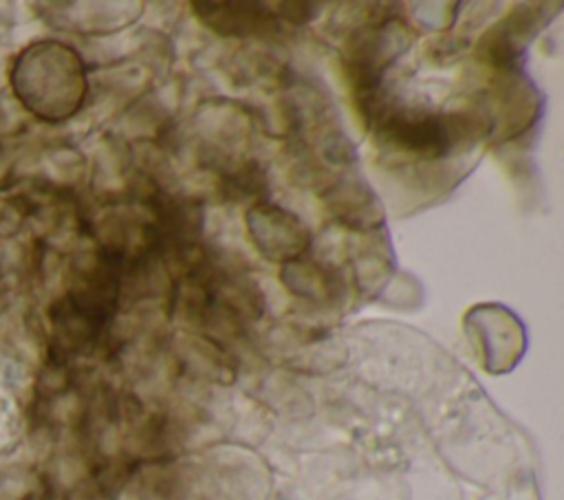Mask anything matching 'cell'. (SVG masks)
<instances>
[{
  "label": "cell",
  "instance_id": "cell-1",
  "mask_svg": "<svg viewBox=\"0 0 564 500\" xmlns=\"http://www.w3.org/2000/svg\"><path fill=\"white\" fill-rule=\"evenodd\" d=\"M359 110L386 152L405 154L408 159L419 161L447 156L476 130L467 115H445L421 106H403L388 99L383 93L359 104Z\"/></svg>",
  "mask_w": 564,
  "mask_h": 500
},
{
  "label": "cell",
  "instance_id": "cell-2",
  "mask_svg": "<svg viewBox=\"0 0 564 500\" xmlns=\"http://www.w3.org/2000/svg\"><path fill=\"white\" fill-rule=\"evenodd\" d=\"M11 84L24 108L46 121L73 117L86 97L82 57L62 42H37L22 51Z\"/></svg>",
  "mask_w": 564,
  "mask_h": 500
},
{
  "label": "cell",
  "instance_id": "cell-3",
  "mask_svg": "<svg viewBox=\"0 0 564 500\" xmlns=\"http://www.w3.org/2000/svg\"><path fill=\"white\" fill-rule=\"evenodd\" d=\"M245 225L251 244L269 262H293L302 258L313 242L308 225L291 209L273 203L251 205L245 214Z\"/></svg>",
  "mask_w": 564,
  "mask_h": 500
},
{
  "label": "cell",
  "instance_id": "cell-4",
  "mask_svg": "<svg viewBox=\"0 0 564 500\" xmlns=\"http://www.w3.org/2000/svg\"><path fill=\"white\" fill-rule=\"evenodd\" d=\"M194 15L214 33L225 37L264 35L280 29L271 4L264 2H192Z\"/></svg>",
  "mask_w": 564,
  "mask_h": 500
},
{
  "label": "cell",
  "instance_id": "cell-5",
  "mask_svg": "<svg viewBox=\"0 0 564 500\" xmlns=\"http://www.w3.org/2000/svg\"><path fill=\"white\" fill-rule=\"evenodd\" d=\"M333 218L355 231H375L383 225V211L370 187L357 176H339L322 194Z\"/></svg>",
  "mask_w": 564,
  "mask_h": 500
},
{
  "label": "cell",
  "instance_id": "cell-6",
  "mask_svg": "<svg viewBox=\"0 0 564 500\" xmlns=\"http://www.w3.org/2000/svg\"><path fill=\"white\" fill-rule=\"evenodd\" d=\"M533 9L535 7H527V11H513L502 22L491 26L478 44V55L494 66H513L522 44L535 33L538 11Z\"/></svg>",
  "mask_w": 564,
  "mask_h": 500
},
{
  "label": "cell",
  "instance_id": "cell-7",
  "mask_svg": "<svg viewBox=\"0 0 564 500\" xmlns=\"http://www.w3.org/2000/svg\"><path fill=\"white\" fill-rule=\"evenodd\" d=\"M280 280L293 295L315 304L335 302L344 291V282L337 275V271L308 258H297L293 262L282 264Z\"/></svg>",
  "mask_w": 564,
  "mask_h": 500
},
{
  "label": "cell",
  "instance_id": "cell-8",
  "mask_svg": "<svg viewBox=\"0 0 564 500\" xmlns=\"http://www.w3.org/2000/svg\"><path fill=\"white\" fill-rule=\"evenodd\" d=\"M267 187V176L256 161H247L238 167H231L223 176V192L231 200L249 198L262 194Z\"/></svg>",
  "mask_w": 564,
  "mask_h": 500
},
{
  "label": "cell",
  "instance_id": "cell-9",
  "mask_svg": "<svg viewBox=\"0 0 564 500\" xmlns=\"http://www.w3.org/2000/svg\"><path fill=\"white\" fill-rule=\"evenodd\" d=\"M275 15H278V20H284V22H289V24H293V26H300V24H306L317 11V4H313V2H280V4H275Z\"/></svg>",
  "mask_w": 564,
  "mask_h": 500
}]
</instances>
